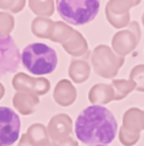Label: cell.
Returning <instances> with one entry per match:
<instances>
[{
  "mask_svg": "<svg viewBox=\"0 0 144 146\" xmlns=\"http://www.w3.org/2000/svg\"><path fill=\"white\" fill-rule=\"evenodd\" d=\"M117 131L118 126L114 115L101 105L84 108L75 121L76 138L88 146L110 143L114 141Z\"/></svg>",
  "mask_w": 144,
  "mask_h": 146,
  "instance_id": "1",
  "label": "cell"
},
{
  "mask_svg": "<svg viewBox=\"0 0 144 146\" xmlns=\"http://www.w3.org/2000/svg\"><path fill=\"white\" fill-rule=\"evenodd\" d=\"M20 60L26 70L34 75L52 74L59 62L56 51L42 42L27 45L20 55Z\"/></svg>",
  "mask_w": 144,
  "mask_h": 146,
  "instance_id": "2",
  "label": "cell"
},
{
  "mask_svg": "<svg viewBox=\"0 0 144 146\" xmlns=\"http://www.w3.org/2000/svg\"><path fill=\"white\" fill-rule=\"evenodd\" d=\"M99 1L83 0V1H57V13L65 21L67 25H86L97 17L99 11Z\"/></svg>",
  "mask_w": 144,
  "mask_h": 146,
  "instance_id": "3",
  "label": "cell"
},
{
  "mask_svg": "<svg viewBox=\"0 0 144 146\" xmlns=\"http://www.w3.org/2000/svg\"><path fill=\"white\" fill-rule=\"evenodd\" d=\"M125 62V57L116 55L113 49L107 45L101 44L95 46L91 53V64L94 71L102 78H114L118 74L120 68Z\"/></svg>",
  "mask_w": 144,
  "mask_h": 146,
  "instance_id": "4",
  "label": "cell"
},
{
  "mask_svg": "<svg viewBox=\"0 0 144 146\" xmlns=\"http://www.w3.org/2000/svg\"><path fill=\"white\" fill-rule=\"evenodd\" d=\"M140 38H141L140 26H139L137 22L132 21L131 23L126 26V29H122L113 36L112 49L116 55L124 57L136 49Z\"/></svg>",
  "mask_w": 144,
  "mask_h": 146,
  "instance_id": "5",
  "label": "cell"
},
{
  "mask_svg": "<svg viewBox=\"0 0 144 146\" xmlns=\"http://www.w3.org/2000/svg\"><path fill=\"white\" fill-rule=\"evenodd\" d=\"M20 120L8 107H0V146H10L19 139Z\"/></svg>",
  "mask_w": 144,
  "mask_h": 146,
  "instance_id": "6",
  "label": "cell"
},
{
  "mask_svg": "<svg viewBox=\"0 0 144 146\" xmlns=\"http://www.w3.org/2000/svg\"><path fill=\"white\" fill-rule=\"evenodd\" d=\"M140 1H120V0H114V1H109L105 8V14H106V19L109 23L116 27V29H124L131 23V15H129V10L132 7L139 6Z\"/></svg>",
  "mask_w": 144,
  "mask_h": 146,
  "instance_id": "7",
  "label": "cell"
},
{
  "mask_svg": "<svg viewBox=\"0 0 144 146\" xmlns=\"http://www.w3.org/2000/svg\"><path fill=\"white\" fill-rule=\"evenodd\" d=\"M20 52L11 36H0V76L12 72L18 68Z\"/></svg>",
  "mask_w": 144,
  "mask_h": 146,
  "instance_id": "8",
  "label": "cell"
},
{
  "mask_svg": "<svg viewBox=\"0 0 144 146\" xmlns=\"http://www.w3.org/2000/svg\"><path fill=\"white\" fill-rule=\"evenodd\" d=\"M12 88L16 92H29L36 96H44L50 89V82L46 78H33V76L18 72L12 78Z\"/></svg>",
  "mask_w": 144,
  "mask_h": 146,
  "instance_id": "9",
  "label": "cell"
},
{
  "mask_svg": "<svg viewBox=\"0 0 144 146\" xmlns=\"http://www.w3.org/2000/svg\"><path fill=\"white\" fill-rule=\"evenodd\" d=\"M46 128H48V134H49L50 139L53 142H60V141L67 139L68 137H71L72 128H74L72 119L65 113L55 115L50 119Z\"/></svg>",
  "mask_w": 144,
  "mask_h": 146,
  "instance_id": "10",
  "label": "cell"
},
{
  "mask_svg": "<svg viewBox=\"0 0 144 146\" xmlns=\"http://www.w3.org/2000/svg\"><path fill=\"white\" fill-rule=\"evenodd\" d=\"M76 97H78V92L72 82L68 79H61L53 90V98L61 107L72 105L76 101Z\"/></svg>",
  "mask_w": 144,
  "mask_h": 146,
  "instance_id": "11",
  "label": "cell"
},
{
  "mask_svg": "<svg viewBox=\"0 0 144 146\" xmlns=\"http://www.w3.org/2000/svg\"><path fill=\"white\" fill-rule=\"evenodd\" d=\"M12 104L19 113L32 115L34 112V108L39 104V98L38 96L29 92H16V94L12 98Z\"/></svg>",
  "mask_w": 144,
  "mask_h": 146,
  "instance_id": "12",
  "label": "cell"
},
{
  "mask_svg": "<svg viewBox=\"0 0 144 146\" xmlns=\"http://www.w3.org/2000/svg\"><path fill=\"white\" fill-rule=\"evenodd\" d=\"M88 100L93 105H101L109 104L110 101H114V90L112 85L106 83H97L88 92Z\"/></svg>",
  "mask_w": 144,
  "mask_h": 146,
  "instance_id": "13",
  "label": "cell"
},
{
  "mask_svg": "<svg viewBox=\"0 0 144 146\" xmlns=\"http://www.w3.org/2000/svg\"><path fill=\"white\" fill-rule=\"evenodd\" d=\"M121 127L129 133L140 134L144 130V111L139 108H129L124 113Z\"/></svg>",
  "mask_w": 144,
  "mask_h": 146,
  "instance_id": "14",
  "label": "cell"
},
{
  "mask_svg": "<svg viewBox=\"0 0 144 146\" xmlns=\"http://www.w3.org/2000/svg\"><path fill=\"white\" fill-rule=\"evenodd\" d=\"M63 49L67 53H69L71 56H75V57L84 56V55H87L90 52L86 38L83 37V34L80 32H78V30H75V33L72 34V37L69 38L65 44H63Z\"/></svg>",
  "mask_w": 144,
  "mask_h": 146,
  "instance_id": "15",
  "label": "cell"
},
{
  "mask_svg": "<svg viewBox=\"0 0 144 146\" xmlns=\"http://www.w3.org/2000/svg\"><path fill=\"white\" fill-rule=\"evenodd\" d=\"M91 67L84 59H74L68 68V75L71 81L75 83H83L90 78Z\"/></svg>",
  "mask_w": 144,
  "mask_h": 146,
  "instance_id": "16",
  "label": "cell"
},
{
  "mask_svg": "<svg viewBox=\"0 0 144 146\" xmlns=\"http://www.w3.org/2000/svg\"><path fill=\"white\" fill-rule=\"evenodd\" d=\"M27 141L32 146H50V138L48 134V128L41 123L32 124L26 133Z\"/></svg>",
  "mask_w": 144,
  "mask_h": 146,
  "instance_id": "17",
  "label": "cell"
},
{
  "mask_svg": "<svg viewBox=\"0 0 144 146\" xmlns=\"http://www.w3.org/2000/svg\"><path fill=\"white\" fill-rule=\"evenodd\" d=\"M53 29H55V22L50 21L49 18L37 17L32 22V32L38 38H49L50 40L53 34Z\"/></svg>",
  "mask_w": 144,
  "mask_h": 146,
  "instance_id": "18",
  "label": "cell"
},
{
  "mask_svg": "<svg viewBox=\"0 0 144 146\" xmlns=\"http://www.w3.org/2000/svg\"><path fill=\"white\" fill-rule=\"evenodd\" d=\"M74 33H75V29L72 26L59 21V22H55V29H53V34L50 37V41L59 42V44H65L72 37Z\"/></svg>",
  "mask_w": 144,
  "mask_h": 146,
  "instance_id": "19",
  "label": "cell"
},
{
  "mask_svg": "<svg viewBox=\"0 0 144 146\" xmlns=\"http://www.w3.org/2000/svg\"><path fill=\"white\" fill-rule=\"evenodd\" d=\"M112 88L114 90V101L125 98L131 92L136 90V83L131 79H113Z\"/></svg>",
  "mask_w": 144,
  "mask_h": 146,
  "instance_id": "20",
  "label": "cell"
},
{
  "mask_svg": "<svg viewBox=\"0 0 144 146\" xmlns=\"http://www.w3.org/2000/svg\"><path fill=\"white\" fill-rule=\"evenodd\" d=\"M29 7L34 14H37L38 17H42V18H49L52 14L55 13V1H29Z\"/></svg>",
  "mask_w": 144,
  "mask_h": 146,
  "instance_id": "21",
  "label": "cell"
},
{
  "mask_svg": "<svg viewBox=\"0 0 144 146\" xmlns=\"http://www.w3.org/2000/svg\"><path fill=\"white\" fill-rule=\"evenodd\" d=\"M14 27H15L14 15L7 13V11H1L0 13V36L1 37L10 36V33L14 30Z\"/></svg>",
  "mask_w": 144,
  "mask_h": 146,
  "instance_id": "22",
  "label": "cell"
},
{
  "mask_svg": "<svg viewBox=\"0 0 144 146\" xmlns=\"http://www.w3.org/2000/svg\"><path fill=\"white\" fill-rule=\"evenodd\" d=\"M129 79L136 83V90L144 93V64L135 66L129 72Z\"/></svg>",
  "mask_w": 144,
  "mask_h": 146,
  "instance_id": "23",
  "label": "cell"
},
{
  "mask_svg": "<svg viewBox=\"0 0 144 146\" xmlns=\"http://www.w3.org/2000/svg\"><path fill=\"white\" fill-rule=\"evenodd\" d=\"M118 138H120V142L124 146H133L139 142L140 134L129 133V131H126V130H124V128L121 127L118 131Z\"/></svg>",
  "mask_w": 144,
  "mask_h": 146,
  "instance_id": "24",
  "label": "cell"
},
{
  "mask_svg": "<svg viewBox=\"0 0 144 146\" xmlns=\"http://www.w3.org/2000/svg\"><path fill=\"white\" fill-rule=\"evenodd\" d=\"M26 6V1H22V0H16V1H3L0 0V8L3 11H7V13H19L20 10H23Z\"/></svg>",
  "mask_w": 144,
  "mask_h": 146,
  "instance_id": "25",
  "label": "cell"
},
{
  "mask_svg": "<svg viewBox=\"0 0 144 146\" xmlns=\"http://www.w3.org/2000/svg\"><path fill=\"white\" fill-rule=\"evenodd\" d=\"M52 145L53 146H78L79 143L72 137H68L67 139H63V141H60V142H53Z\"/></svg>",
  "mask_w": 144,
  "mask_h": 146,
  "instance_id": "26",
  "label": "cell"
},
{
  "mask_svg": "<svg viewBox=\"0 0 144 146\" xmlns=\"http://www.w3.org/2000/svg\"><path fill=\"white\" fill-rule=\"evenodd\" d=\"M18 146H32V145H30V142L27 141V137H26V134L20 137V139H19Z\"/></svg>",
  "mask_w": 144,
  "mask_h": 146,
  "instance_id": "27",
  "label": "cell"
},
{
  "mask_svg": "<svg viewBox=\"0 0 144 146\" xmlns=\"http://www.w3.org/2000/svg\"><path fill=\"white\" fill-rule=\"evenodd\" d=\"M4 94H6V88H4V85L0 82V100L4 97Z\"/></svg>",
  "mask_w": 144,
  "mask_h": 146,
  "instance_id": "28",
  "label": "cell"
},
{
  "mask_svg": "<svg viewBox=\"0 0 144 146\" xmlns=\"http://www.w3.org/2000/svg\"><path fill=\"white\" fill-rule=\"evenodd\" d=\"M141 21H143V26H144V13H143V17H141Z\"/></svg>",
  "mask_w": 144,
  "mask_h": 146,
  "instance_id": "29",
  "label": "cell"
},
{
  "mask_svg": "<svg viewBox=\"0 0 144 146\" xmlns=\"http://www.w3.org/2000/svg\"><path fill=\"white\" fill-rule=\"evenodd\" d=\"M93 146H107V145H93Z\"/></svg>",
  "mask_w": 144,
  "mask_h": 146,
  "instance_id": "30",
  "label": "cell"
}]
</instances>
